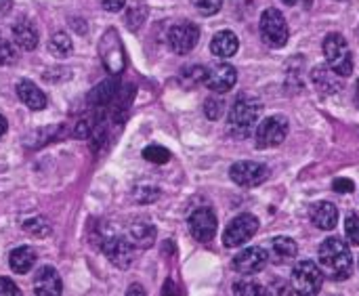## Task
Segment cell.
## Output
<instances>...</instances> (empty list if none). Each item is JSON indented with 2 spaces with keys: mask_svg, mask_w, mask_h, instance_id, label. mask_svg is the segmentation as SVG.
<instances>
[{
  "mask_svg": "<svg viewBox=\"0 0 359 296\" xmlns=\"http://www.w3.org/2000/svg\"><path fill=\"white\" fill-rule=\"evenodd\" d=\"M318 259H320V269L328 280L343 282L349 280V276L353 274V255L341 238L324 240Z\"/></svg>",
  "mask_w": 359,
  "mask_h": 296,
  "instance_id": "6da1fadb",
  "label": "cell"
},
{
  "mask_svg": "<svg viewBox=\"0 0 359 296\" xmlns=\"http://www.w3.org/2000/svg\"><path fill=\"white\" fill-rule=\"evenodd\" d=\"M261 109H263V103H261L257 97H252V95H248V93L240 95V97L233 101V105H231V109H229V116H227L229 133H231L236 139H246V137H250V135L257 130V126H259Z\"/></svg>",
  "mask_w": 359,
  "mask_h": 296,
  "instance_id": "7a4b0ae2",
  "label": "cell"
},
{
  "mask_svg": "<svg viewBox=\"0 0 359 296\" xmlns=\"http://www.w3.org/2000/svg\"><path fill=\"white\" fill-rule=\"evenodd\" d=\"M324 55L328 61V67L339 74L341 78H349L353 72V55L347 44V40L341 34H328L324 38Z\"/></svg>",
  "mask_w": 359,
  "mask_h": 296,
  "instance_id": "3957f363",
  "label": "cell"
},
{
  "mask_svg": "<svg viewBox=\"0 0 359 296\" xmlns=\"http://www.w3.org/2000/svg\"><path fill=\"white\" fill-rule=\"evenodd\" d=\"M292 288L297 296H318L324 284V274L313 261H299L292 269Z\"/></svg>",
  "mask_w": 359,
  "mask_h": 296,
  "instance_id": "277c9868",
  "label": "cell"
},
{
  "mask_svg": "<svg viewBox=\"0 0 359 296\" xmlns=\"http://www.w3.org/2000/svg\"><path fill=\"white\" fill-rule=\"evenodd\" d=\"M261 36L271 48H282L288 42L290 29L286 23V17L278 8H265L261 15Z\"/></svg>",
  "mask_w": 359,
  "mask_h": 296,
  "instance_id": "5b68a950",
  "label": "cell"
},
{
  "mask_svg": "<svg viewBox=\"0 0 359 296\" xmlns=\"http://www.w3.org/2000/svg\"><path fill=\"white\" fill-rule=\"evenodd\" d=\"M259 229V219L250 213H244V215H238L227 227H225V234H223V244L227 248H238L242 244H246Z\"/></svg>",
  "mask_w": 359,
  "mask_h": 296,
  "instance_id": "8992f818",
  "label": "cell"
},
{
  "mask_svg": "<svg viewBox=\"0 0 359 296\" xmlns=\"http://www.w3.org/2000/svg\"><path fill=\"white\" fill-rule=\"evenodd\" d=\"M286 135H288V120L284 116H269L255 130L257 147H261V149L278 147L284 143Z\"/></svg>",
  "mask_w": 359,
  "mask_h": 296,
  "instance_id": "52a82bcc",
  "label": "cell"
},
{
  "mask_svg": "<svg viewBox=\"0 0 359 296\" xmlns=\"http://www.w3.org/2000/svg\"><path fill=\"white\" fill-rule=\"evenodd\" d=\"M200 40V27L191 21H179L168 29V44L177 55H187Z\"/></svg>",
  "mask_w": 359,
  "mask_h": 296,
  "instance_id": "ba28073f",
  "label": "cell"
},
{
  "mask_svg": "<svg viewBox=\"0 0 359 296\" xmlns=\"http://www.w3.org/2000/svg\"><path fill=\"white\" fill-rule=\"evenodd\" d=\"M229 177L240 187H257V185H261L269 177V170L263 164H259V162L244 160V162H236L231 166Z\"/></svg>",
  "mask_w": 359,
  "mask_h": 296,
  "instance_id": "9c48e42d",
  "label": "cell"
},
{
  "mask_svg": "<svg viewBox=\"0 0 359 296\" xmlns=\"http://www.w3.org/2000/svg\"><path fill=\"white\" fill-rule=\"evenodd\" d=\"M99 53H101L105 67L111 74H120L124 69V51H122V44H120L116 29L105 32V36L101 38V44H99Z\"/></svg>",
  "mask_w": 359,
  "mask_h": 296,
  "instance_id": "30bf717a",
  "label": "cell"
},
{
  "mask_svg": "<svg viewBox=\"0 0 359 296\" xmlns=\"http://www.w3.org/2000/svg\"><path fill=\"white\" fill-rule=\"evenodd\" d=\"M269 261V255L265 248L261 246H250V248H244L242 253H238L231 261V267L236 274H242V276H250V274H257L261 271Z\"/></svg>",
  "mask_w": 359,
  "mask_h": 296,
  "instance_id": "8fae6325",
  "label": "cell"
},
{
  "mask_svg": "<svg viewBox=\"0 0 359 296\" xmlns=\"http://www.w3.org/2000/svg\"><path fill=\"white\" fill-rule=\"evenodd\" d=\"M189 234L202 244L210 242L215 238V234H217V217H215V213L210 208L194 210L191 217H189Z\"/></svg>",
  "mask_w": 359,
  "mask_h": 296,
  "instance_id": "7c38bea8",
  "label": "cell"
},
{
  "mask_svg": "<svg viewBox=\"0 0 359 296\" xmlns=\"http://www.w3.org/2000/svg\"><path fill=\"white\" fill-rule=\"evenodd\" d=\"M238 82V72L233 65L229 63H217L208 69L206 74V86L217 93V95H223V93H229Z\"/></svg>",
  "mask_w": 359,
  "mask_h": 296,
  "instance_id": "4fadbf2b",
  "label": "cell"
},
{
  "mask_svg": "<svg viewBox=\"0 0 359 296\" xmlns=\"http://www.w3.org/2000/svg\"><path fill=\"white\" fill-rule=\"evenodd\" d=\"M103 255L107 257V261L118 267V269H128L135 253H133V244L124 238H109L103 242Z\"/></svg>",
  "mask_w": 359,
  "mask_h": 296,
  "instance_id": "5bb4252c",
  "label": "cell"
},
{
  "mask_svg": "<svg viewBox=\"0 0 359 296\" xmlns=\"http://www.w3.org/2000/svg\"><path fill=\"white\" fill-rule=\"evenodd\" d=\"M32 288L36 296H61L63 292L61 278L53 267H40L34 276Z\"/></svg>",
  "mask_w": 359,
  "mask_h": 296,
  "instance_id": "9a60e30c",
  "label": "cell"
},
{
  "mask_svg": "<svg viewBox=\"0 0 359 296\" xmlns=\"http://www.w3.org/2000/svg\"><path fill=\"white\" fill-rule=\"evenodd\" d=\"M13 40H15V46L21 48V51H34L38 46V32L34 27L32 21L27 19H19L13 23Z\"/></svg>",
  "mask_w": 359,
  "mask_h": 296,
  "instance_id": "2e32d148",
  "label": "cell"
},
{
  "mask_svg": "<svg viewBox=\"0 0 359 296\" xmlns=\"http://www.w3.org/2000/svg\"><path fill=\"white\" fill-rule=\"evenodd\" d=\"M311 80H313L316 88H318L322 95H334V93H339V90H341V86H343L341 76H339V74H334V72H332L330 67H326V65H318V67H313V72H311Z\"/></svg>",
  "mask_w": 359,
  "mask_h": 296,
  "instance_id": "e0dca14e",
  "label": "cell"
},
{
  "mask_svg": "<svg viewBox=\"0 0 359 296\" xmlns=\"http://www.w3.org/2000/svg\"><path fill=\"white\" fill-rule=\"evenodd\" d=\"M17 97L21 99V103L25 107H29L32 112H40L46 107V95L32 82V80H21L17 84Z\"/></svg>",
  "mask_w": 359,
  "mask_h": 296,
  "instance_id": "ac0fdd59",
  "label": "cell"
},
{
  "mask_svg": "<svg viewBox=\"0 0 359 296\" xmlns=\"http://www.w3.org/2000/svg\"><path fill=\"white\" fill-rule=\"evenodd\" d=\"M311 221L318 229H324V231H330L337 227L339 223V210L332 202H318L311 206Z\"/></svg>",
  "mask_w": 359,
  "mask_h": 296,
  "instance_id": "d6986e66",
  "label": "cell"
},
{
  "mask_svg": "<svg viewBox=\"0 0 359 296\" xmlns=\"http://www.w3.org/2000/svg\"><path fill=\"white\" fill-rule=\"evenodd\" d=\"M240 48V40L233 32L229 29H221L215 34L212 42H210V51L212 55L221 57V59H227V57H233Z\"/></svg>",
  "mask_w": 359,
  "mask_h": 296,
  "instance_id": "ffe728a7",
  "label": "cell"
},
{
  "mask_svg": "<svg viewBox=\"0 0 359 296\" xmlns=\"http://www.w3.org/2000/svg\"><path fill=\"white\" fill-rule=\"evenodd\" d=\"M36 250L32 246H19L15 248L11 255H8V265H11V271L13 274H27L34 265H36Z\"/></svg>",
  "mask_w": 359,
  "mask_h": 296,
  "instance_id": "44dd1931",
  "label": "cell"
},
{
  "mask_svg": "<svg viewBox=\"0 0 359 296\" xmlns=\"http://www.w3.org/2000/svg\"><path fill=\"white\" fill-rule=\"evenodd\" d=\"M116 95H118V84L114 78H107L88 93V103L93 107H105L107 103H111L116 99Z\"/></svg>",
  "mask_w": 359,
  "mask_h": 296,
  "instance_id": "7402d4cb",
  "label": "cell"
},
{
  "mask_svg": "<svg viewBox=\"0 0 359 296\" xmlns=\"http://www.w3.org/2000/svg\"><path fill=\"white\" fill-rule=\"evenodd\" d=\"M297 255H299V246H297L294 240H290L286 236H280V238L271 240V259L276 263H288Z\"/></svg>",
  "mask_w": 359,
  "mask_h": 296,
  "instance_id": "603a6c76",
  "label": "cell"
},
{
  "mask_svg": "<svg viewBox=\"0 0 359 296\" xmlns=\"http://www.w3.org/2000/svg\"><path fill=\"white\" fill-rule=\"evenodd\" d=\"M128 242L137 248H149L156 242V229L149 223H135L128 231Z\"/></svg>",
  "mask_w": 359,
  "mask_h": 296,
  "instance_id": "cb8c5ba5",
  "label": "cell"
},
{
  "mask_svg": "<svg viewBox=\"0 0 359 296\" xmlns=\"http://www.w3.org/2000/svg\"><path fill=\"white\" fill-rule=\"evenodd\" d=\"M48 51H50V55H53V57H57V59H65V57H69V55H72V51H74L72 38H69L65 32H57V34L50 38V42H48Z\"/></svg>",
  "mask_w": 359,
  "mask_h": 296,
  "instance_id": "d4e9b609",
  "label": "cell"
},
{
  "mask_svg": "<svg viewBox=\"0 0 359 296\" xmlns=\"http://www.w3.org/2000/svg\"><path fill=\"white\" fill-rule=\"evenodd\" d=\"M206 74H208V69L206 67H202V65H191V67H187V69H183V74H181V82H183V86H198V84H204L206 82Z\"/></svg>",
  "mask_w": 359,
  "mask_h": 296,
  "instance_id": "484cf974",
  "label": "cell"
},
{
  "mask_svg": "<svg viewBox=\"0 0 359 296\" xmlns=\"http://www.w3.org/2000/svg\"><path fill=\"white\" fill-rule=\"evenodd\" d=\"M233 296H267V288L252 280H238L233 284Z\"/></svg>",
  "mask_w": 359,
  "mask_h": 296,
  "instance_id": "4316f807",
  "label": "cell"
},
{
  "mask_svg": "<svg viewBox=\"0 0 359 296\" xmlns=\"http://www.w3.org/2000/svg\"><path fill=\"white\" fill-rule=\"evenodd\" d=\"M143 158L151 164H166L170 160V152L162 145H147L143 149Z\"/></svg>",
  "mask_w": 359,
  "mask_h": 296,
  "instance_id": "83f0119b",
  "label": "cell"
},
{
  "mask_svg": "<svg viewBox=\"0 0 359 296\" xmlns=\"http://www.w3.org/2000/svg\"><path fill=\"white\" fill-rule=\"evenodd\" d=\"M23 229H25L27 234L36 236V238H44V236L50 231L48 223H46L42 217H32V219H27V221L23 223Z\"/></svg>",
  "mask_w": 359,
  "mask_h": 296,
  "instance_id": "f1b7e54d",
  "label": "cell"
},
{
  "mask_svg": "<svg viewBox=\"0 0 359 296\" xmlns=\"http://www.w3.org/2000/svg\"><path fill=\"white\" fill-rule=\"evenodd\" d=\"M17 59H19L17 46L8 40L0 38V65H13V63H17Z\"/></svg>",
  "mask_w": 359,
  "mask_h": 296,
  "instance_id": "f546056e",
  "label": "cell"
},
{
  "mask_svg": "<svg viewBox=\"0 0 359 296\" xmlns=\"http://www.w3.org/2000/svg\"><path fill=\"white\" fill-rule=\"evenodd\" d=\"M223 109H225V103H223L221 97H208L206 103H204L206 118H210V120H219L223 116Z\"/></svg>",
  "mask_w": 359,
  "mask_h": 296,
  "instance_id": "4dcf8cb0",
  "label": "cell"
},
{
  "mask_svg": "<svg viewBox=\"0 0 359 296\" xmlns=\"http://www.w3.org/2000/svg\"><path fill=\"white\" fill-rule=\"evenodd\" d=\"M345 234H347V238H349V242L353 246H359V215L351 213L345 219Z\"/></svg>",
  "mask_w": 359,
  "mask_h": 296,
  "instance_id": "1f68e13d",
  "label": "cell"
},
{
  "mask_svg": "<svg viewBox=\"0 0 359 296\" xmlns=\"http://www.w3.org/2000/svg\"><path fill=\"white\" fill-rule=\"evenodd\" d=\"M267 296H294V288L286 280H273L267 288Z\"/></svg>",
  "mask_w": 359,
  "mask_h": 296,
  "instance_id": "d6a6232c",
  "label": "cell"
},
{
  "mask_svg": "<svg viewBox=\"0 0 359 296\" xmlns=\"http://www.w3.org/2000/svg\"><path fill=\"white\" fill-rule=\"evenodd\" d=\"M194 6L198 8L200 15L210 17V15H217V13L221 11L223 0H194Z\"/></svg>",
  "mask_w": 359,
  "mask_h": 296,
  "instance_id": "836d02e7",
  "label": "cell"
},
{
  "mask_svg": "<svg viewBox=\"0 0 359 296\" xmlns=\"http://www.w3.org/2000/svg\"><path fill=\"white\" fill-rule=\"evenodd\" d=\"M0 296H21V290L13 280L0 278Z\"/></svg>",
  "mask_w": 359,
  "mask_h": 296,
  "instance_id": "e575fe53",
  "label": "cell"
},
{
  "mask_svg": "<svg viewBox=\"0 0 359 296\" xmlns=\"http://www.w3.org/2000/svg\"><path fill=\"white\" fill-rule=\"evenodd\" d=\"M156 198H158V189H154V187L137 189V196H135V200H137V202H154Z\"/></svg>",
  "mask_w": 359,
  "mask_h": 296,
  "instance_id": "d590c367",
  "label": "cell"
},
{
  "mask_svg": "<svg viewBox=\"0 0 359 296\" xmlns=\"http://www.w3.org/2000/svg\"><path fill=\"white\" fill-rule=\"evenodd\" d=\"M90 133H93V126H90V122H88V120H80V122L76 124L74 137H78V139H86Z\"/></svg>",
  "mask_w": 359,
  "mask_h": 296,
  "instance_id": "8d00e7d4",
  "label": "cell"
},
{
  "mask_svg": "<svg viewBox=\"0 0 359 296\" xmlns=\"http://www.w3.org/2000/svg\"><path fill=\"white\" fill-rule=\"evenodd\" d=\"M99 2H101V6H103L107 13L122 11V8H124V4H126V0H99Z\"/></svg>",
  "mask_w": 359,
  "mask_h": 296,
  "instance_id": "74e56055",
  "label": "cell"
},
{
  "mask_svg": "<svg viewBox=\"0 0 359 296\" xmlns=\"http://www.w3.org/2000/svg\"><path fill=\"white\" fill-rule=\"evenodd\" d=\"M332 187H334V191H339V194H351V191H353V183H351L349 179H337Z\"/></svg>",
  "mask_w": 359,
  "mask_h": 296,
  "instance_id": "f35d334b",
  "label": "cell"
},
{
  "mask_svg": "<svg viewBox=\"0 0 359 296\" xmlns=\"http://www.w3.org/2000/svg\"><path fill=\"white\" fill-rule=\"evenodd\" d=\"M162 296H179L177 286H175L172 280H166V284H164V288H162Z\"/></svg>",
  "mask_w": 359,
  "mask_h": 296,
  "instance_id": "ab89813d",
  "label": "cell"
},
{
  "mask_svg": "<svg viewBox=\"0 0 359 296\" xmlns=\"http://www.w3.org/2000/svg\"><path fill=\"white\" fill-rule=\"evenodd\" d=\"M126 296H147V292H145V288L141 284H133V286H128Z\"/></svg>",
  "mask_w": 359,
  "mask_h": 296,
  "instance_id": "60d3db41",
  "label": "cell"
},
{
  "mask_svg": "<svg viewBox=\"0 0 359 296\" xmlns=\"http://www.w3.org/2000/svg\"><path fill=\"white\" fill-rule=\"evenodd\" d=\"M11 8H13V0H0V17L8 15Z\"/></svg>",
  "mask_w": 359,
  "mask_h": 296,
  "instance_id": "b9f144b4",
  "label": "cell"
},
{
  "mask_svg": "<svg viewBox=\"0 0 359 296\" xmlns=\"http://www.w3.org/2000/svg\"><path fill=\"white\" fill-rule=\"evenodd\" d=\"M6 128H8V122H6V118H4V116L0 114V137H2L4 133H6Z\"/></svg>",
  "mask_w": 359,
  "mask_h": 296,
  "instance_id": "7bdbcfd3",
  "label": "cell"
},
{
  "mask_svg": "<svg viewBox=\"0 0 359 296\" xmlns=\"http://www.w3.org/2000/svg\"><path fill=\"white\" fill-rule=\"evenodd\" d=\"M282 2H284V4H288V6H292V4H297L299 0H282Z\"/></svg>",
  "mask_w": 359,
  "mask_h": 296,
  "instance_id": "ee69618b",
  "label": "cell"
}]
</instances>
